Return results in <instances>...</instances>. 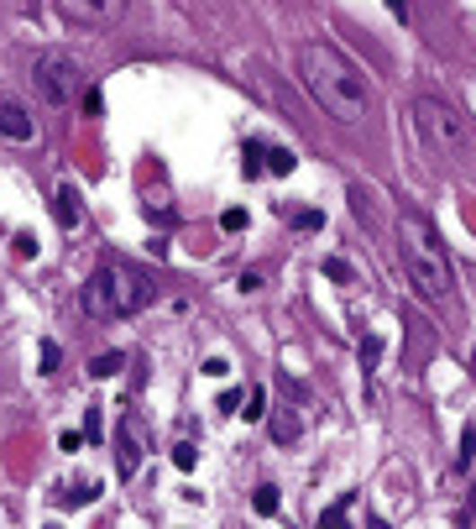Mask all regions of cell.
Instances as JSON below:
<instances>
[{"label":"cell","mask_w":476,"mask_h":529,"mask_svg":"<svg viewBox=\"0 0 476 529\" xmlns=\"http://www.w3.org/2000/svg\"><path fill=\"white\" fill-rule=\"evenodd\" d=\"M298 79H304V90L314 94V105L325 110L330 121H340V126L366 121V110H372L366 74L335 42H304L298 48Z\"/></svg>","instance_id":"obj_1"},{"label":"cell","mask_w":476,"mask_h":529,"mask_svg":"<svg viewBox=\"0 0 476 529\" xmlns=\"http://www.w3.org/2000/svg\"><path fill=\"white\" fill-rule=\"evenodd\" d=\"M398 251H403L409 283H414L429 304H445L450 294H455V262H450L440 231L419 216V210H403V216H398Z\"/></svg>","instance_id":"obj_2"},{"label":"cell","mask_w":476,"mask_h":529,"mask_svg":"<svg viewBox=\"0 0 476 529\" xmlns=\"http://www.w3.org/2000/svg\"><path fill=\"white\" fill-rule=\"evenodd\" d=\"M79 304H84L90 320H126V314H137V310L152 304V278L142 268L120 262V257H105L90 278H84Z\"/></svg>","instance_id":"obj_3"},{"label":"cell","mask_w":476,"mask_h":529,"mask_svg":"<svg viewBox=\"0 0 476 529\" xmlns=\"http://www.w3.org/2000/svg\"><path fill=\"white\" fill-rule=\"evenodd\" d=\"M414 126L435 153H445V157L466 153V121H461V110H455L450 100H440V94H419L414 100Z\"/></svg>","instance_id":"obj_4"},{"label":"cell","mask_w":476,"mask_h":529,"mask_svg":"<svg viewBox=\"0 0 476 529\" xmlns=\"http://www.w3.org/2000/svg\"><path fill=\"white\" fill-rule=\"evenodd\" d=\"M31 79H37V90L48 105H74L79 94H84V68L74 53H63V48H48V53H37L31 63Z\"/></svg>","instance_id":"obj_5"},{"label":"cell","mask_w":476,"mask_h":529,"mask_svg":"<svg viewBox=\"0 0 476 529\" xmlns=\"http://www.w3.org/2000/svg\"><path fill=\"white\" fill-rule=\"evenodd\" d=\"M147 451H152V430H147V419H142L137 409H126V414L116 419V477H120V482H131V477L142 472Z\"/></svg>","instance_id":"obj_6"},{"label":"cell","mask_w":476,"mask_h":529,"mask_svg":"<svg viewBox=\"0 0 476 529\" xmlns=\"http://www.w3.org/2000/svg\"><path fill=\"white\" fill-rule=\"evenodd\" d=\"M63 11H68V22H79V27H110V22H120L126 0H63Z\"/></svg>","instance_id":"obj_7"},{"label":"cell","mask_w":476,"mask_h":529,"mask_svg":"<svg viewBox=\"0 0 476 529\" xmlns=\"http://www.w3.org/2000/svg\"><path fill=\"white\" fill-rule=\"evenodd\" d=\"M0 137L5 142H37V121L27 116V105L11 100V94H0Z\"/></svg>","instance_id":"obj_8"},{"label":"cell","mask_w":476,"mask_h":529,"mask_svg":"<svg viewBox=\"0 0 476 529\" xmlns=\"http://www.w3.org/2000/svg\"><path fill=\"white\" fill-rule=\"evenodd\" d=\"M53 216H58L63 231L84 225V199H79V189H74V184H58V194H53Z\"/></svg>","instance_id":"obj_9"},{"label":"cell","mask_w":476,"mask_h":529,"mask_svg":"<svg viewBox=\"0 0 476 529\" xmlns=\"http://www.w3.org/2000/svg\"><path fill=\"white\" fill-rule=\"evenodd\" d=\"M461 472H476V425L461 430Z\"/></svg>","instance_id":"obj_10"},{"label":"cell","mask_w":476,"mask_h":529,"mask_svg":"<svg viewBox=\"0 0 476 529\" xmlns=\"http://www.w3.org/2000/svg\"><path fill=\"white\" fill-rule=\"evenodd\" d=\"M294 436H298V419L278 409V414H272V440H294Z\"/></svg>","instance_id":"obj_11"},{"label":"cell","mask_w":476,"mask_h":529,"mask_svg":"<svg viewBox=\"0 0 476 529\" xmlns=\"http://www.w3.org/2000/svg\"><path fill=\"white\" fill-rule=\"evenodd\" d=\"M120 362H126L120 351H105V357H94V367H90V373H94V377H116V373H120Z\"/></svg>","instance_id":"obj_12"},{"label":"cell","mask_w":476,"mask_h":529,"mask_svg":"<svg viewBox=\"0 0 476 529\" xmlns=\"http://www.w3.org/2000/svg\"><path fill=\"white\" fill-rule=\"evenodd\" d=\"M262 153H268V147H262ZM268 168H272V173H294V153H288V147H272Z\"/></svg>","instance_id":"obj_13"},{"label":"cell","mask_w":476,"mask_h":529,"mask_svg":"<svg viewBox=\"0 0 476 529\" xmlns=\"http://www.w3.org/2000/svg\"><path fill=\"white\" fill-rule=\"evenodd\" d=\"M251 503H257V514H278V488H272V482H262Z\"/></svg>","instance_id":"obj_14"},{"label":"cell","mask_w":476,"mask_h":529,"mask_svg":"<svg viewBox=\"0 0 476 529\" xmlns=\"http://www.w3.org/2000/svg\"><path fill=\"white\" fill-rule=\"evenodd\" d=\"M325 278H335V283H351V268H346L340 257H330V262H325Z\"/></svg>","instance_id":"obj_15"},{"label":"cell","mask_w":476,"mask_h":529,"mask_svg":"<svg viewBox=\"0 0 476 529\" xmlns=\"http://www.w3.org/2000/svg\"><path fill=\"white\" fill-rule=\"evenodd\" d=\"M220 225H225V231H246V210H225Z\"/></svg>","instance_id":"obj_16"},{"label":"cell","mask_w":476,"mask_h":529,"mask_svg":"<svg viewBox=\"0 0 476 529\" xmlns=\"http://www.w3.org/2000/svg\"><path fill=\"white\" fill-rule=\"evenodd\" d=\"M53 367H58V346L42 341V373H53Z\"/></svg>","instance_id":"obj_17"},{"label":"cell","mask_w":476,"mask_h":529,"mask_svg":"<svg viewBox=\"0 0 476 529\" xmlns=\"http://www.w3.org/2000/svg\"><path fill=\"white\" fill-rule=\"evenodd\" d=\"M262 404H268V399H262V388H257V393H251V409H241V414H246V419H262V414H268Z\"/></svg>","instance_id":"obj_18"},{"label":"cell","mask_w":476,"mask_h":529,"mask_svg":"<svg viewBox=\"0 0 476 529\" xmlns=\"http://www.w3.org/2000/svg\"><path fill=\"white\" fill-rule=\"evenodd\" d=\"M346 508H351V498H346V503H335L330 514H320V525H340V519H346Z\"/></svg>","instance_id":"obj_19"},{"label":"cell","mask_w":476,"mask_h":529,"mask_svg":"<svg viewBox=\"0 0 476 529\" xmlns=\"http://www.w3.org/2000/svg\"><path fill=\"white\" fill-rule=\"evenodd\" d=\"M173 462H179V467L189 472V467H194V445H173Z\"/></svg>","instance_id":"obj_20"},{"label":"cell","mask_w":476,"mask_h":529,"mask_svg":"<svg viewBox=\"0 0 476 529\" xmlns=\"http://www.w3.org/2000/svg\"><path fill=\"white\" fill-rule=\"evenodd\" d=\"M387 11H392V16L403 22V16H409V0H387Z\"/></svg>","instance_id":"obj_21"},{"label":"cell","mask_w":476,"mask_h":529,"mask_svg":"<svg viewBox=\"0 0 476 529\" xmlns=\"http://www.w3.org/2000/svg\"><path fill=\"white\" fill-rule=\"evenodd\" d=\"M472 367H476V351H472Z\"/></svg>","instance_id":"obj_22"}]
</instances>
